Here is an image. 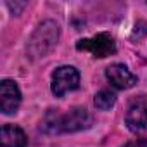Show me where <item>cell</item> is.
Masks as SVG:
<instances>
[{"label":"cell","instance_id":"3957f363","mask_svg":"<svg viewBox=\"0 0 147 147\" xmlns=\"http://www.w3.org/2000/svg\"><path fill=\"white\" fill-rule=\"evenodd\" d=\"M80 85V73L73 66H61L52 75V92L57 97H62L64 94L76 90Z\"/></svg>","mask_w":147,"mask_h":147},{"label":"cell","instance_id":"277c9868","mask_svg":"<svg viewBox=\"0 0 147 147\" xmlns=\"http://www.w3.org/2000/svg\"><path fill=\"white\" fill-rule=\"evenodd\" d=\"M78 50H87L94 57H107L116 52L114 40L109 33H97L92 38H83L76 43Z\"/></svg>","mask_w":147,"mask_h":147},{"label":"cell","instance_id":"9c48e42d","mask_svg":"<svg viewBox=\"0 0 147 147\" xmlns=\"http://www.w3.org/2000/svg\"><path fill=\"white\" fill-rule=\"evenodd\" d=\"M114 102H116V95H114L111 90H100V92L95 95V106H97V109H100V111L111 109V107L114 106Z\"/></svg>","mask_w":147,"mask_h":147},{"label":"cell","instance_id":"8992f818","mask_svg":"<svg viewBox=\"0 0 147 147\" xmlns=\"http://www.w3.org/2000/svg\"><path fill=\"white\" fill-rule=\"evenodd\" d=\"M21 104V92L18 85L11 80H4L0 83V107L4 114H12L18 111Z\"/></svg>","mask_w":147,"mask_h":147},{"label":"cell","instance_id":"30bf717a","mask_svg":"<svg viewBox=\"0 0 147 147\" xmlns=\"http://www.w3.org/2000/svg\"><path fill=\"white\" fill-rule=\"evenodd\" d=\"M123 147H147V138H135V140H130V142H126Z\"/></svg>","mask_w":147,"mask_h":147},{"label":"cell","instance_id":"ba28073f","mask_svg":"<svg viewBox=\"0 0 147 147\" xmlns=\"http://www.w3.org/2000/svg\"><path fill=\"white\" fill-rule=\"evenodd\" d=\"M28 138L19 126L4 125L2 126V147H26Z\"/></svg>","mask_w":147,"mask_h":147},{"label":"cell","instance_id":"7a4b0ae2","mask_svg":"<svg viewBox=\"0 0 147 147\" xmlns=\"http://www.w3.org/2000/svg\"><path fill=\"white\" fill-rule=\"evenodd\" d=\"M59 38V28L54 21H45L42 23L36 31L33 33L30 43H28V54L36 59V57H43L45 54H49L54 45L57 43Z\"/></svg>","mask_w":147,"mask_h":147},{"label":"cell","instance_id":"6da1fadb","mask_svg":"<svg viewBox=\"0 0 147 147\" xmlns=\"http://www.w3.org/2000/svg\"><path fill=\"white\" fill-rule=\"evenodd\" d=\"M92 125V116L85 107H75L64 114L55 113L54 116L50 114L47 118V125L45 126H52L50 131H80L85 130Z\"/></svg>","mask_w":147,"mask_h":147},{"label":"cell","instance_id":"52a82bcc","mask_svg":"<svg viewBox=\"0 0 147 147\" xmlns=\"http://www.w3.org/2000/svg\"><path fill=\"white\" fill-rule=\"evenodd\" d=\"M126 125L131 131H145L147 130V104L137 102L126 113Z\"/></svg>","mask_w":147,"mask_h":147},{"label":"cell","instance_id":"5b68a950","mask_svg":"<svg viewBox=\"0 0 147 147\" xmlns=\"http://www.w3.org/2000/svg\"><path fill=\"white\" fill-rule=\"evenodd\" d=\"M106 78L109 80V83L118 88V90H126L131 88L137 83L135 75L125 66V64H111L106 69Z\"/></svg>","mask_w":147,"mask_h":147}]
</instances>
